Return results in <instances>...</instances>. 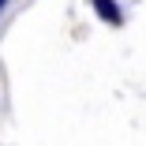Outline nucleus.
I'll return each instance as SVG.
<instances>
[{
  "label": "nucleus",
  "mask_w": 146,
  "mask_h": 146,
  "mask_svg": "<svg viewBox=\"0 0 146 146\" xmlns=\"http://www.w3.org/2000/svg\"><path fill=\"white\" fill-rule=\"evenodd\" d=\"M4 4H8V0H0V8H4Z\"/></svg>",
  "instance_id": "2"
},
{
  "label": "nucleus",
  "mask_w": 146,
  "mask_h": 146,
  "mask_svg": "<svg viewBox=\"0 0 146 146\" xmlns=\"http://www.w3.org/2000/svg\"><path fill=\"white\" fill-rule=\"evenodd\" d=\"M90 4H94V8H98V11L105 15V23H112V26H120V23H124V15H120V8H116L112 0H90Z\"/></svg>",
  "instance_id": "1"
}]
</instances>
